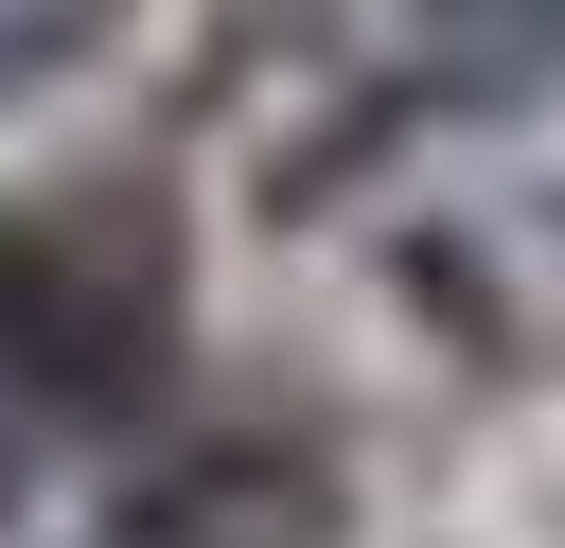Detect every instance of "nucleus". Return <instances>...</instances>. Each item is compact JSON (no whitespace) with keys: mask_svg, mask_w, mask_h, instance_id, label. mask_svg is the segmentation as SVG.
<instances>
[{"mask_svg":"<svg viewBox=\"0 0 565 548\" xmlns=\"http://www.w3.org/2000/svg\"><path fill=\"white\" fill-rule=\"evenodd\" d=\"M194 212L159 159H88L0 212V442H106L177 389Z\"/></svg>","mask_w":565,"mask_h":548,"instance_id":"obj_1","label":"nucleus"},{"mask_svg":"<svg viewBox=\"0 0 565 548\" xmlns=\"http://www.w3.org/2000/svg\"><path fill=\"white\" fill-rule=\"evenodd\" d=\"M88 548H335V460H318V442H282V424L194 442V460H159Z\"/></svg>","mask_w":565,"mask_h":548,"instance_id":"obj_2","label":"nucleus"},{"mask_svg":"<svg viewBox=\"0 0 565 548\" xmlns=\"http://www.w3.org/2000/svg\"><path fill=\"white\" fill-rule=\"evenodd\" d=\"M547 71H565V0H424L388 124H441V106H512V88H547Z\"/></svg>","mask_w":565,"mask_h":548,"instance_id":"obj_3","label":"nucleus"},{"mask_svg":"<svg viewBox=\"0 0 565 548\" xmlns=\"http://www.w3.org/2000/svg\"><path fill=\"white\" fill-rule=\"evenodd\" d=\"M124 35V0H0V88H53Z\"/></svg>","mask_w":565,"mask_h":548,"instance_id":"obj_4","label":"nucleus"}]
</instances>
